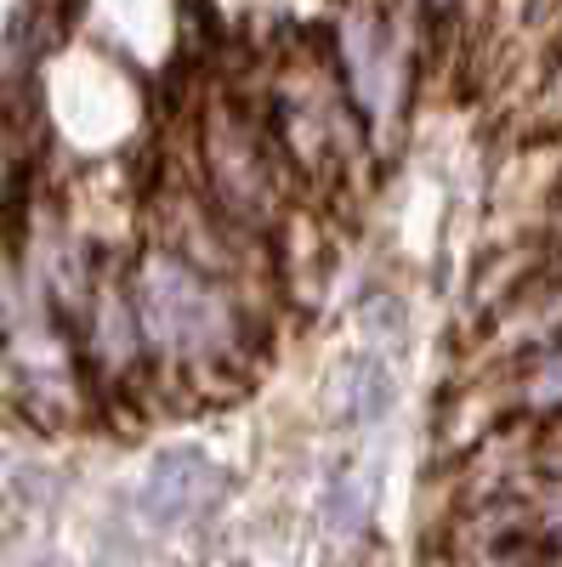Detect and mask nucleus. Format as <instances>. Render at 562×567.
I'll list each match as a JSON object with an SVG mask.
<instances>
[{
	"mask_svg": "<svg viewBox=\"0 0 562 567\" xmlns=\"http://www.w3.org/2000/svg\"><path fill=\"white\" fill-rule=\"evenodd\" d=\"M211 499H216V471H211L205 454L182 449V454L154 460L149 488H143L149 516H160V523H187V516H200Z\"/></svg>",
	"mask_w": 562,
	"mask_h": 567,
	"instance_id": "nucleus-1",
	"label": "nucleus"
},
{
	"mask_svg": "<svg viewBox=\"0 0 562 567\" xmlns=\"http://www.w3.org/2000/svg\"><path fill=\"white\" fill-rule=\"evenodd\" d=\"M387 403H392V381H387V369L375 363V358H364V363L352 369V414H358V420H381V414H387Z\"/></svg>",
	"mask_w": 562,
	"mask_h": 567,
	"instance_id": "nucleus-2",
	"label": "nucleus"
}]
</instances>
